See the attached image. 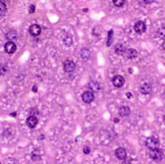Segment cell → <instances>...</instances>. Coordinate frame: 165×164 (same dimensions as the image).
I'll return each instance as SVG.
<instances>
[{"mask_svg": "<svg viewBox=\"0 0 165 164\" xmlns=\"http://www.w3.org/2000/svg\"><path fill=\"white\" fill-rule=\"evenodd\" d=\"M41 31V26L37 24H32V25L29 26V32L31 35L33 36V37H36V36L40 35Z\"/></svg>", "mask_w": 165, "mask_h": 164, "instance_id": "6", "label": "cell"}, {"mask_svg": "<svg viewBox=\"0 0 165 164\" xmlns=\"http://www.w3.org/2000/svg\"><path fill=\"white\" fill-rule=\"evenodd\" d=\"M126 56L127 58H129V59H133V58H135L137 57L138 52L137 50H135V49L129 48L126 51Z\"/></svg>", "mask_w": 165, "mask_h": 164, "instance_id": "15", "label": "cell"}, {"mask_svg": "<svg viewBox=\"0 0 165 164\" xmlns=\"http://www.w3.org/2000/svg\"><path fill=\"white\" fill-rule=\"evenodd\" d=\"M63 68L65 71L67 72V73H71V72H73L75 70V64L72 60H67L64 62Z\"/></svg>", "mask_w": 165, "mask_h": 164, "instance_id": "7", "label": "cell"}, {"mask_svg": "<svg viewBox=\"0 0 165 164\" xmlns=\"http://www.w3.org/2000/svg\"><path fill=\"white\" fill-rule=\"evenodd\" d=\"M115 155L119 160H124L126 157V150L122 147H119L115 150Z\"/></svg>", "mask_w": 165, "mask_h": 164, "instance_id": "9", "label": "cell"}, {"mask_svg": "<svg viewBox=\"0 0 165 164\" xmlns=\"http://www.w3.org/2000/svg\"><path fill=\"white\" fill-rule=\"evenodd\" d=\"M82 100L85 103L87 104H90L93 102L95 99V95L93 92L91 91H86L84 92L82 96Z\"/></svg>", "mask_w": 165, "mask_h": 164, "instance_id": "4", "label": "cell"}, {"mask_svg": "<svg viewBox=\"0 0 165 164\" xmlns=\"http://www.w3.org/2000/svg\"><path fill=\"white\" fill-rule=\"evenodd\" d=\"M6 36V38H7V39L10 40V42H12L14 41V40L16 39L17 33L16 31H11L10 32H8Z\"/></svg>", "mask_w": 165, "mask_h": 164, "instance_id": "17", "label": "cell"}, {"mask_svg": "<svg viewBox=\"0 0 165 164\" xmlns=\"http://www.w3.org/2000/svg\"><path fill=\"white\" fill-rule=\"evenodd\" d=\"M80 54H81V57L83 58L84 60H86L90 58V50H89V49L88 48H83L81 50Z\"/></svg>", "mask_w": 165, "mask_h": 164, "instance_id": "16", "label": "cell"}, {"mask_svg": "<svg viewBox=\"0 0 165 164\" xmlns=\"http://www.w3.org/2000/svg\"><path fill=\"white\" fill-rule=\"evenodd\" d=\"M112 83L115 87H121L124 86V83H125V79L121 75H115L112 79Z\"/></svg>", "mask_w": 165, "mask_h": 164, "instance_id": "5", "label": "cell"}, {"mask_svg": "<svg viewBox=\"0 0 165 164\" xmlns=\"http://www.w3.org/2000/svg\"><path fill=\"white\" fill-rule=\"evenodd\" d=\"M35 8L34 5L30 6L29 8V12L30 14H33V13L35 12Z\"/></svg>", "mask_w": 165, "mask_h": 164, "instance_id": "24", "label": "cell"}, {"mask_svg": "<svg viewBox=\"0 0 165 164\" xmlns=\"http://www.w3.org/2000/svg\"><path fill=\"white\" fill-rule=\"evenodd\" d=\"M37 123H38V120L35 116L31 115L27 119L26 124L30 128H34L36 126Z\"/></svg>", "mask_w": 165, "mask_h": 164, "instance_id": "10", "label": "cell"}, {"mask_svg": "<svg viewBox=\"0 0 165 164\" xmlns=\"http://www.w3.org/2000/svg\"><path fill=\"white\" fill-rule=\"evenodd\" d=\"M88 89H90L91 92H98L100 90H101V87L99 83L96 82H91L88 84Z\"/></svg>", "mask_w": 165, "mask_h": 164, "instance_id": "13", "label": "cell"}, {"mask_svg": "<svg viewBox=\"0 0 165 164\" xmlns=\"http://www.w3.org/2000/svg\"><path fill=\"white\" fill-rule=\"evenodd\" d=\"M144 2L146 4H150L151 2H154V1H144Z\"/></svg>", "mask_w": 165, "mask_h": 164, "instance_id": "27", "label": "cell"}, {"mask_svg": "<svg viewBox=\"0 0 165 164\" xmlns=\"http://www.w3.org/2000/svg\"><path fill=\"white\" fill-rule=\"evenodd\" d=\"M0 7H1L0 14H1V16H3L5 14V13L6 12V10H7V8H6V4H4L2 1H1V2H0Z\"/></svg>", "mask_w": 165, "mask_h": 164, "instance_id": "21", "label": "cell"}, {"mask_svg": "<svg viewBox=\"0 0 165 164\" xmlns=\"http://www.w3.org/2000/svg\"><path fill=\"white\" fill-rule=\"evenodd\" d=\"M152 90V86L149 83H146V84H143L139 88V90L141 93L143 94H148L151 92Z\"/></svg>", "mask_w": 165, "mask_h": 164, "instance_id": "11", "label": "cell"}, {"mask_svg": "<svg viewBox=\"0 0 165 164\" xmlns=\"http://www.w3.org/2000/svg\"><path fill=\"white\" fill-rule=\"evenodd\" d=\"M149 155L151 159L157 161H160L163 158V153L160 149L150 150L149 153Z\"/></svg>", "mask_w": 165, "mask_h": 164, "instance_id": "2", "label": "cell"}, {"mask_svg": "<svg viewBox=\"0 0 165 164\" xmlns=\"http://www.w3.org/2000/svg\"><path fill=\"white\" fill-rule=\"evenodd\" d=\"M113 3L116 7L121 8L124 6L125 1L124 0H113Z\"/></svg>", "mask_w": 165, "mask_h": 164, "instance_id": "20", "label": "cell"}, {"mask_svg": "<svg viewBox=\"0 0 165 164\" xmlns=\"http://www.w3.org/2000/svg\"><path fill=\"white\" fill-rule=\"evenodd\" d=\"M146 146L149 150L159 149V140L154 137H149L146 140Z\"/></svg>", "mask_w": 165, "mask_h": 164, "instance_id": "1", "label": "cell"}, {"mask_svg": "<svg viewBox=\"0 0 165 164\" xmlns=\"http://www.w3.org/2000/svg\"><path fill=\"white\" fill-rule=\"evenodd\" d=\"M126 47L122 44H118L115 46V52L118 55H123L126 52Z\"/></svg>", "mask_w": 165, "mask_h": 164, "instance_id": "12", "label": "cell"}, {"mask_svg": "<svg viewBox=\"0 0 165 164\" xmlns=\"http://www.w3.org/2000/svg\"><path fill=\"white\" fill-rule=\"evenodd\" d=\"M158 37H159L160 39L165 40V28L162 27L158 29L157 32Z\"/></svg>", "mask_w": 165, "mask_h": 164, "instance_id": "19", "label": "cell"}, {"mask_svg": "<svg viewBox=\"0 0 165 164\" xmlns=\"http://www.w3.org/2000/svg\"><path fill=\"white\" fill-rule=\"evenodd\" d=\"M134 30L138 34H142L146 32V25L143 21H139L136 22L134 25Z\"/></svg>", "mask_w": 165, "mask_h": 164, "instance_id": "3", "label": "cell"}, {"mask_svg": "<svg viewBox=\"0 0 165 164\" xmlns=\"http://www.w3.org/2000/svg\"><path fill=\"white\" fill-rule=\"evenodd\" d=\"M4 50L8 54H13L16 50V46L13 42H6L4 46Z\"/></svg>", "mask_w": 165, "mask_h": 164, "instance_id": "8", "label": "cell"}, {"mask_svg": "<svg viewBox=\"0 0 165 164\" xmlns=\"http://www.w3.org/2000/svg\"><path fill=\"white\" fill-rule=\"evenodd\" d=\"M113 29H111L110 31H108V40H107L106 45L108 47H110L112 43V37H113Z\"/></svg>", "mask_w": 165, "mask_h": 164, "instance_id": "18", "label": "cell"}, {"mask_svg": "<svg viewBox=\"0 0 165 164\" xmlns=\"http://www.w3.org/2000/svg\"><path fill=\"white\" fill-rule=\"evenodd\" d=\"M118 113L121 117H126L128 116L131 113L130 108L127 106H123L120 108Z\"/></svg>", "mask_w": 165, "mask_h": 164, "instance_id": "14", "label": "cell"}, {"mask_svg": "<svg viewBox=\"0 0 165 164\" xmlns=\"http://www.w3.org/2000/svg\"><path fill=\"white\" fill-rule=\"evenodd\" d=\"M162 48H163V49L165 50V40L164 41L163 44H162Z\"/></svg>", "mask_w": 165, "mask_h": 164, "instance_id": "28", "label": "cell"}, {"mask_svg": "<svg viewBox=\"0 0 165 164\" xmlns=\"http://www.w3.org/2000/svg\"><path fill=\"white\" fill-rule=\"evenodd\" d=\"M63 42L66 46H70L71 44H72V39H71V37H67L66 38H65Z\"/></svg>", "mask_w": 165, "mask_h": 164, "instance_id": "22", "label": "cell"}, {"mask_svg": "<svg viewBox=\"0 0 165 164\" xmlns=\"http://www.w3.org/2000/svg\"><path fill=\"white\" fill-rule=\"evenodd\" d=\"M126 96L127 97H128V98H130L131 96H132V94H131V93H130V92H128V93H127L126 94Z\"/></svg>", "mask_w": 165, "mask_h": 164, "instance_id": "25", "label": "cell"}, {"mask_svg": "<svg viewBox=\"0 0 165 164\" xmlns=\"http://www.w3.org/2000/svg\"><path fill=\"white\" fill-rule=\"evenodd\" d=\"M35 87H36V86H33V89L32 90H33V92H37V90H35Z\"/></svg>", "mask_w": 165, "mask_h": 164, "instance_id": "26", "label": "cell"}, {"mask_svg": "<svg viewBox=\"0 0 165 164\" xmlns=\"http://www.w3.org/2000/svg\"><path fill=\"white\" fill-rule=\"evenodd\" d=\"M83 152L86 155L89 154L90 152V148L89 147H84L83 149Z\"/></svg>", "mask_w": 165, "mask_h": 164, "instance_id": "23", "label": "cell"}]
</instances>
